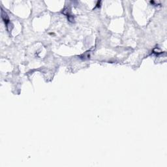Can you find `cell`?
Masks as SVG:
<instances>
[{
  "mask_svg": "<svg viewBox=\"0 0 167 167\" xmlns=\"http://www.w3.org/2000/svg\"><path fill=\"white\" fill-rule=\"evenodd\" d=\"M1 16H2V18L4 21L5 24H6L7 26H8V24L9 23V17L7 13L3 10V9H1Z\"/></svg>",
  "mask_w": 167,
  "mask_h": 167,
  "instance_id": "6da1fadb",
  "label": "cell"
}]
</instances>
